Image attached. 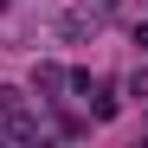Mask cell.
I'll return each mask as SVG.
<instances>
[{
  "instance_id": "obj_1",
  "label": "cell",
  "mask_w": 148,
  "mask_h": 148,
  "mask_svg": "<svg viewBox=\"0 0 148 148\" xmlns=\"http://www.w3.org/2000/svg\"><path fill=\"white\" fill-rule=\"evenodd\" d=\"M71 84L84 90V103H90L97 122H110V116H116V90H110V84H90V77H71Z\"/></svg>"
},
{
  "instance_id": "obj_2",
  "label": "cell",
  "mask_w": 148,
  "mask_h": 148,
  "mask_svg": "<svg viewBox=\"0 0 148 148\" xmlns=\"http://www.w3.org/2000/svg\"><path fill=\"white\" fill-rule=\"evenodd\" d=\"M32 90H39V97H58V90H64V71H58V64H39V71H32Z\"/></svg>"
},
{
  "instance_id": "obj_3",
  "label": "cell",
  "mask_w": 148,
  "mask_h": 148,
  "mask_svg": "<svg viewBox=\"0 0 148 148\" xmlns=\"http://www.w3.org/2000/svg\"><path fill=\"white\" fill-rule=\"evenodd\" d=\"M84 7H90V19H103V13H116V7H122V0H84Z\"/></svg>"
},
{
  "instance_id": "obj_4",
  "label": "cell",
  "mask_w": 148,
  "mask_h": 148,
  "mask_svg": "<svg viewBox=\"0 0 148 148\" xmlns=\"http://www.w3.org/2000/svg\"><path fill=\"white\" fill-rule=\"evenodd\" d=\"M129 97H142V103H148V71H135V77H129Z\"/></svg>"
},
{
  "instance_id": "obj_5",
  "label": "cell",
  "mask_w": 148,
  "mask_h": 148,
  "mask_svg": "<svg viewBox=\"0 0 148 148\" xmlns=\"http://www.w3.org/2000/svg\"><path fill=\"white\" fill-rule=\"evenodd\" d=\"M142 7H148V0H142Z\"/></svg>"
}]
</instances>
